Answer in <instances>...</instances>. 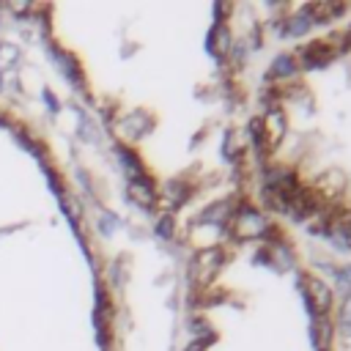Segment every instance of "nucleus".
Here are the masks:
<instances>
[{"label":"nucleus","instance_id":"obj_17","mask_svg":"<svg viewBox=\"0 0 351 351\" xmlns=\"http://www.w3.org/2000/svg\"><path fill=\"white\" fill-rule=\"evenodd\" d=\"M112 228H115V217H112V214H104V222H101V230H104V233H110Z\"/></svg>","mask_w":351,"mask_h":351},{"label":"nucleus","instance_id":"obj_21","mask_svg":"<svg viewBox=\"0 0 351 351\" xmlns=\"http://www.w3.org/2000/svg\"><path fill=\"white\" fill-rule=\"evenodd\" d=\"M343 33H346V38H348V44H351V27H348V30H343Z\"/></svg>","mask_w":351,"mask_h":351},{"label":"nucleus","instance_id":"obj_3","mask_svg":"<svg viewBox=\"0 0 351 351\" xmlns=\"http://www.w3.org/2000/svg\"><path fill=\"white\" fill-rule=\"evenodd\" d=\"M299 285H302V296H304V302H307L313 318L326 315V313L332 310V288H326L321 280L307 277V274L299 277Z\"/></svg>","mask_w":351,"mask_h":351},{"label":"nucleus","instance_id":"obj_10","mask_svg":"<svg viewBox=\"0 0 351 351\" xmlns=\"http://www.w3.org/2000/svg\"><path fill=\"white\" fill-rule=\"evenodd\" d=\"M250 140H252V145H255L258 154H269V151H271V143H269V132H266V121H263V115H255V118L250 121Z\"/></svg>","mask_w":351,"mask_h":351},{"label":"nucleus","instance_id":"obj_4","mask_svg":"<svg viewBox=\"0 0 351 351\" xmlns=\"http://www.w3.org/2000/svg\"><path fill=\"white\" fill-rule=\"evenodd\" d=\"M346 3H307L302 11L310 16L313 25H324V22H332L335 16L346 14Z\"/></svg>","mask_w":351,"mask_h":351},{"label":"nucleus","instance_id":"obj_11","mask_svg":"<svg viewBox=\"0 0 351 351\" xmlns=\"http://www.w3.org/2000/svg\"><path fill=\"white\" fill-rule=\"evenodd\" d=\"M49 55L60 63V71L69 77V82L71 85H80L82 82V74H80V69H77V60L71 58V55H66L63 49H55V47H49Z\"/></svg>","mask_w":351,"mask_h":351},{"label":"nucleus","instance_id":"obj_20","mask_svg":"<svg viewBox=\"0 0 351 351\" xmlns=\"http://www.w3.org/2000/svg\"><path fill=\"white\" fill-rule=\"evenodd\" d=\"M214 14H217V16H228V14H230V5H219V3H217V5H214Z\"/></svg>","mask_w":351,"mask_h":351},{"label":"nucleus","instance_id":"obj_9","mask_svg":"<svg viewBox=\"0 0 351 351\" xmlns=\"http://www.w3.org/2000/svg\"><path fill=\"white\" fill-rule=\"evenodd\" d=\"M296 77V58L293 55H280L271 69H269V80H277V82H288Z\"/></svg>","mask_w":351,"mask_h":351},{"label":"nucleus","instance_id":"obj_2","mask_svg":"<svg viewBox=\"0 0 351 351\" xmlns=\"http://www.w3.org/2000/svg\"><path fill=\"white\" fill-rule=\"evenodd\" d=\"M266 228H269V222H266L263 214L255 211L252 206H241L239 214L230 219L233 236H236V239H244V241H250V239H263Z\"/></svg>","mask_w":351,"mask_h":351},{"label":"nucleus","instance_id":"obj_19","mask_svg":"<svg viewBox=\"0 0 351 351\" xmlns=\"http://www.w3.org/2000/svg\"><path fill=\"white\" fill-rule=\"evenodd\" d=\"M44 101L49 104V110H52V112H58V101L52 99V93H49V90H44Z\"/></svg>","mask_w":351,"mask_h":351},{"label":"nucleus","instance_id":"obj_6","mask_svg":"<svg viewBox=\"0 0 351 351\" xmlns=\"http://www.w3.org/2000/svg\"><path fill=\"white\" fill-rule=\"evenodd\" d=\"M310 343L315 351H329L332 346V321L329 315H318L310 324Z\"/></svg>","mask_w":351,"mask_h":351},{"label":"nucleus","instance_id":"obj_16","mask_svg":"<svg viewBox=\"0 0 351 351\" xmlns=\"http://www.w3.org/2000/svg\"><path fill=\"white\" fill-rule=\"evenodd\" d=\"M156 233L167 239V236L173 233V219H170V217H162V219H159V225H156Z\"/></svg>","mask_w":351,"mask_h":351},{"label":"nucleus","instance_id":"obj_18","mask_svg":"<svg viewBox=\"0 0 351 351\" xmlns=\"http://www.w3.org/2000/svg\"><path fill=\"white\" fill-rule=\"evenodd\" d=\"M211 340H214V337H208V340H195V343H192L186 351H206V346H208Z\"/></svg>","mask_w":351,"mask_h":351},{"label":"nucleus","instance_id":"obj_15","mask_svg":"<svg viewBox=\"0 0 351 351\" xmlns=\"http://www.w3.org/2000/svg\"><path fill=\"white\" fill-rule=\"evenodd\" d=\"M19 58V49L14 47V44H0V71L3 69H8V66H14V60Z\"/></svg>","mask_w":351,"mask_h":351},{"label":"nucleus","instance_id":"obj_8","mask_svg":"<svg viewBox=\"0 0 351 351\" xmlns=\"http://www.w3.org/2000/svg\"><path fill=\"white\" fill-rule=\"evenodd\" d=\"M115 151H118V159H121V165L126 167V173H129V178H132V181H151V178H148V173H145V167L140 165L137 154H132V151H129V148H123V145H118Z\"/></svg>","mask_w":351,"mask_h":351},{"label":"nucleus","instance_id":"obj_14","mask_svg":"<svg viewBox=\"0 0 351 351\" xmlns=\"http://www.w3.org/2000/svg\"><path fill=\"white\" fill-rule=\"evenodd\" d=\"M285 25H288V27H285L288 36H302V33H307V30L313 27V22H310V16H307L304 11H296Z\"/></svg>","mask_w":351,"mask_h":351},{"label":"nucleus","instance_id":"obj_5","mask_svg":"<svg viewBox=\"0 0 351 351\" xmlns=\"http://www.w3.org/2000/svg\"><path fill=\"white\" fill-rule=\"evenodd\" d=\"M219 258H222V250H206L203 255H197V261L192 266V277L200 282H208L219 269Z\"/></svg>","mask_w":351,"mask_h":351},{"label":"nucleus","instance_id":"obj_7","mask_svg":"<svg viewBox=\"0 0 351 351\" xmlns=\"http://www.w3.org/2000/svg\"><path fill=\"white\" fill-rule=\"evenodd\" d=\"M206 47H208V52H211L214 58H222V55L228 52V47H230V33H228V27H225L222 22H217V25L208 30Z\"/></svg>","mask_w":351,"mask_h":351},{"label":"nucleus","instance_id":"obj_1","mask_svg":"<svg viewBox=\"0 0 351 351\" xmlns=\"http://www.w3.org/2000/svg\"><path fill=\"white\" fill-rule=\"evenodd\" d=\"M348 49H351V44H348L346 33H329L324 38H313V41L302 44L293 58L302 63V69H324L326 63H332L335 58H340Z\"/></svg>","mask_w":351,"mask_h":351},{"label":"nucleus","instance_id":"obj_12","mask_svg":"<svg viewBox=\"0 0 351 351\" xmlns=\"http://www.w3.org/2000/svg\"><path fill=\"white\" fill-rule=\"evenodd\" d=\"M129 195L143 208H154V203H156V195H154V184L151 181H129Z\"/></svg>","mask_w":351,"mask_h":351},{"label":"nucleus","instance_id":"obj_13","mask_svg":"<svg viewBox=\"0 0 351 351\" xmlns=\"http://www.w3.org/2000/svg\"><path fill=\"white\" fill-rule=\"evenodd\" d=\"M121 129L126 134H132V137H140V134H145L151 129V118L145 112H134V115H129V118L121 121Z\"/></svg>","mask_w":351,"mask_h":351}]
</instances>
